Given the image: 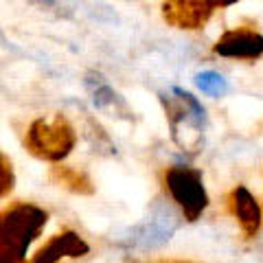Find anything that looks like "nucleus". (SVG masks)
<instances>
[{
  "mask_svg": "<svg viewBox=\"0 0 263 263\" xmlns=\"http://www.w3.org/2000/svg\"><path fill=\"white\" fill-rule=\"evenodd\" d=\"M46 221L48 213L31 202H11L0 211V263H22Z\"/></svg>",
  "mask_w": 263,
  "mask_h": 263,
  "instance_id": "f257e3e1",
  "label": "nucleus"
},
{
  "mask_svg": "<svg viewBox=\"0 0 263 263\" xmlns=\"http://www.w3.org/2000/svg\"><path fill=\"white\" fill-rule=\"evenodd\" d=\"M77 145V132L70 121L57 114L51 121L35 119L27 129L24 147L31 156L46 162H62Z\"/></svg>",
  "mask_w": 263,
  "mask_h": 263,
  "instance_id": "f03ea898",
  "label": "nucleus"
},
{
  "mask_svg": "<svg viewBox=\"0 0 263 263\" xmlns=\"http://www.w3.org/2000/svg\"><path fill=\"white\" fill-rule=\"evenodd\" d=\"M162 182L186 221H197L202 217V213L209 206V193L204 189L200 171L184 164H174L164 171Z\"/></svg>",
  "mask_w": 263,
  "mask_h": 263,
  "instance_id": "7ed1b4c3",
  "label": "nucleus"
},
{
  "mask_svg": "<svg viewBox=\"0 0 263 263\" xmlns=\"http://www.w3.org/2000/svg\"><path fill=\"white\" fill-rule=\"evenodd\" d=\"M213 51L230 60H259L263 55V35L254 29H230L215 42Z\"/></svg>",
  "mask_w": 263,
  "mask_h": 263,
  "instance_id": "20e7f679",
  "label": "nucleus"
},
{
  "mask_svg": "<svg viewBox=\"0 0 263 263\" xmlns=\"http://www.w3.org/2000/svg\"><path fill=\"white\" fill-rule=\"evenodd\" d=\"M213 7L209 0H164L162 15L171 27L178 29H202L209 22Z\"/></svg>",
  "mask_w": 263,
  "mask_h": 263,
  "instance_id": "39448f33",
  "label": "nucleus"
},
{
  "mask_svg": "<svg viewBox=\"0 0 263 263\" xmlns=\"http://www.w3.org/2000/svg\"><path fill=\"white\" fill-rule=\"evenodd\" d=\"M228 211L233 213V217L239 221V228L246 239H252L254 235L259 233L261 221H263V213L261 206L248 189L243 184H237L233 191L228 193Z\"/></svg>",
  "mask_w": 263,
  "mask_h": 263,
  "instance_id": "423d86ee",
  "label": "nucleus"
},
{
  "mask_svg": "<svg viewBox=\"0 0 263 263\" xmlns=\"http://www.w3.org/2000/svg\"><path fill=\"white\" fill-rule=\"evenodd\" d=\"M90 252V246L81 239L75 230H62L53 235L42 248L33 254V263H60L64 257H86Z\"/></svg>",
  "mask_w": 263,
  "mask_h": 263,
  "instance_id": "0eeeda50",
  "label": "nucleus"
},
{
  "mask_svg": "<svg viewBox=\"0 0 263 263\" xmlns=\"http://www.w3.org/2000/svg\"><path fill=\"white\" fill-rule=\"evenodd\" d=\"M48 178H51L55 184L68 189V191L77 193V195H92V193H95L92 180H90V178L84 174V171H79V169H75V167H68V164L53 162Z\"/></svg>",
  "mask_w": 263,
  "mask_h": 263,
  "instance_id": "6e6552de",
  "label": "nucleus"
},
{
  "mask_svg": "<svg viewBox=\"0 0 263 263\" xmlns=\"http://www.w3.org/2000/svg\"><path fill=\"white\" fill-rule=\"evenodd\" d=\"M13 184H15V174H13L11 160L0 152V200H3L5 195L11 193Z\"/></svg>",
  "mask_w": 263,
  "mask_h": 263,
  "instance_id": "1a4fd4ad",
  "label": "nucleus"
},
{
  "mask_svg": "<svg viewBox=\"0 0 263 263\" xmlns=\"http://www.w3.org/2000/svg\"><path fill=\"white\" fill-rule=\"evenodd\" d=\"M197 86L209 95H219L226 90V81L215 72H204V75H197Z\"/></svg>",
  "mask_w": 263,
  "mask_h": 263,
  "instance_id": "9d476101",
  "label": "nucleus"
},
{
  "mask_svg": "<svg viewBox=\"0 0 263 263\" xmlns=\"http://www.w3.org/2000/svg\"><path fill=\"white\" fill-rule=\"evenodd\" d=\"M31 3L40 5L42 9H57V11L64 7V0H31Z\"/></svg>",
  "mask_w": 263,
  "mask_h": 263,
  "instance_id": "9b49d317",
  "label": "nucleus"
},
{
  "mask_svg": "<svg viewBox=\"0 0 263 263\" xmlns=\"http://www.w3.org/2000/svg\"><path fill=\"white\" fill-rule=\"evenodd\" d=\"M209 3H211L213 7H228V5L239 3V0H209Z\"/></svg>",
  "mask_w": 263,
  "mask_h": 263,
  "instance_id": "f8f14e48",
  "label": "nucleus"
},
{
  "mask_svg": "<svg viewBox=\"0 0 263 263\" xmlns=\"http://www.w3.org/2000/svg\"><path fill=\"white\" fill-rule=\"evenodd\" d=\"M160 263H191V261H160Z\"/></svg>",
  "mask_w": 263,
  "mask_h": 263,
  "instance_id": "ddd939ff",
  "label": "nucleus"
},
{
  "mask_svg": "<svg viewBox=\"0 0 263 263\" xmlns=\"http://www.w3.org/2000/svg\"><path fill=\"white\" fill-rule=\"evenodd\" d=\"M22 263H33V261H22Z\"/></svg>",
  "mask_w": 263,
  "mask_h": 263,
  "instance_id": "4468645a",
  "label": "nucleus"
}]
</instances>
